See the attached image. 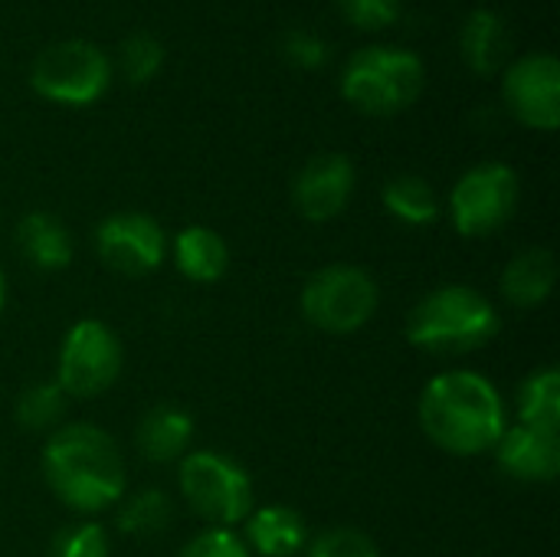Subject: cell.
<instances>
[{
	"label": "cell",
	"instance_id": "cell-24",
	"mask_svg": "<svg viewBox=\"0 0 560 557\" xmlns=\"http://www.w3.org/2000/svg\"><path fill=\"white\" fill-rule=\"evenodd\" d=\"M121 72L128 82H148L161 72V62H164V46L154 33H131L125 43H121Z\"/></svg>",
	"mask_w": 560,
	"mask_h": 557
},
{
	"label": "cell",
	"instance_id": "cell-14",
	"mask_svg": "<svg viewBox=\"0 0 560 557\" xmlns=\"http://www.w3.org/2000/svg\"><path fill=\"white\" fill-rule=\"evenodd\" d=\"M194 440V417L180 407L161 404L151 407L135 430V446L148 463H174L184 460Z\"/></svg>",
	"mask_w": 560,
	"mask_h": 557
},
{
	"label": "cell",
	"instance_id": "cell-9",
	"mask_svg": "<svg viewBox=\"0 0 560 557\" xmlns=\"http://www.w3.org/2000/svg\"><path fill=\"white\" fill-rule=\"evenodd\" d=\"M518 207V174L502 161H482L469 167L453 194H450V217L459 236L482 240L502 230Z\"/></svg>",
	"mask_w": 560,
	"mask_h": 557
},
{
	"label": "cell",
	"instance_id": "cell-17",
	"mask_svg": "<svg viewBox=\"0 0 560 557\" xmlns=\"http://www.w3.org/2000/svg\"><path fill=\"white\" fill-rule=\"evenodd\" d=\"M463 59L469 62L472 72L479 76H492L499 69H505L509 53H512V33L505 26V20L495 10H472L463 23Z\"/></svg>",
	"mask_w": 560,
	"mask_h": 557
},
{
	"label": "cell",
	"instance_id": "cell-1",
	"mask_svg": "<svg viewBox=\"0 0 560 557\" xmlns=\"http://www.w3.org/2000/svg\"><path fill=\"white\" fill-rule=\"evenodd\" d=\"M417 417L427 440L450 456L492 453L509 427L499 387L476 371H446L433 378L420 394Z\"/></svg>",
	"mask_w": 560,
	"mask_h": 557
},
{
	"label": "cell",
	"instance_id": "cell-10",
	"mask_svg": "<svg viewBox=\"0 0 560 557\" xmlns=\"http://www.w3.org/2000/svg\"><path fill=\"white\" fill-rule=\"evenodd\" d=\"M95 253L112 272L138 279V276H151L164 263L167 236L154 217L125 210V213H112L98 223Z\"/></svg>",
	"mask_w": 560,
	"mask_h": 557
},
{
	"label": "cell",
	"instance_id": "cell-22",
	"mask_svg": "<svg viewBox=\"0 0 560 557\" xmlns=\"http://www.w3.org/2000/svg\"><path fill=\"white\" fill-rule=\"evenodd\" d=\"M384 207L407 227H427L440 217V200L430 181L417 174H397L384 184Z\"/></svg>",
	"mask_w": 560,
	"mask_h": 557
},
{
	"label": "cell",
	"instance_id": "cell-25",
	"mask_svg": "<svg viewBox=\"0 0 560 557\" xmlns=\"http://www.w3.org/2000/svg\"><path fill=\"white\" fill-rule=\"evenodd\" d=\"M49 557H108V532L98 522H75L56 532Z\"/></svg>",
	"mask_w": 560,
	"mask_h": 557
},
{
	"label": "cell",
	"instance_id": "cell-4",
	"mask_svg": "<svg viewBox=\"0 0 560 557\" xmlns=\"http://www.w3.org/2000/svg\"><path fill=\"white\" fill-rule=\"evenodd\" d=\"M427 72L417 53L368 46L354 53L341 72V95L364 115H397L423 92Z\"/></svg>",
	"mask_w": 560,
	"mask_h": 557
},
{
	"label": "cell",
	"instance_id": "cell-3",
	"mask_svg": "<svg viewBox=\"0 0 560 557\" xmlns=\"http://www.w3.org/2000/svg\"><path fill=\"white\" fill-rule=\"evenodd\" d=\"M495 305L472 286H440L427 292L407 315V341L430 355H469L499 335Z\"/></svg>",
	"mask_w": 560,
	"mask_h": 557
},
{
	"label": "cell",
	"instance_id": "cell-12",
	"mask_svg": "<svg viewBox=\"0 0 560 557\" xmlns=\"http://www.w3.org/2000/svg\"><path fill=\"white\" fill-rule=\"evenodd\" d=\"M354 194V164L345 154H315L305 161V167L295 174L292 200L295 210L312 223L335 220Z\"/></svg>",
	"mask_w": 560,
	"mask_h": 557
},
{
	"label": "cell",
	"instance_id": "cell-2",
	"mask_svg": "<svg viewBox=\"0 0 560 557\" xmlns=\"http://www.w3.org/2000/svg\"><path fill=\"white\" fill-rule=\"evenodd\" d=\"M39 466L52 496L79 515L105 512L125 496V460L95 423H62L52 430Z\"/></svg>",
	"mask_w": 560,
	"mask_h": 557
},
{
	"label": "cell",
	"instance_id": "cell-20",
	"mask_svg": "<svg viewBox=\"0 0 560 557\" xmlns=\"http://www.w3.org/2000/svg\"><path fill=\"white\" fill-rule=\"evenodd\" d=\"M115 512V529L128 538H158L171 519H174V502L161 489H141L135 496H121Z\"/></svg>",
	"mask_w": 560,
	"mask_h": 557
},
{
	"label": "cell",
	"instance_id": "cell-18",
	"mask_svg": "<svg viewBox=\"0 0 560 557\" xmlns=\"http://www.w3.org/2000/svg\"><path fill=\"white\" fill-rule=\"evenodd\" d=\"M558 282V263L548 250H525L518 253L499 279L502 295L518 309H538L551 299Z\"/></svg>",
	"mask_w": 560,
	"mask_h": 557
},
{
	"label": "cell",
	"instance_id": "cell-26",
	"mask_svg": "<svg viewBox=\"0 0 560 557\" xmlns=\"http://www.w3.org/2000/svg\"><path fill=\"white\" fill-rule=\"evenodd\" d=\"M308 557H381V548L371 535L341 525L318 535L308 548Z\"/></svg>",
	"mask_w": 560,
	"mask_h": 557
},
{
	"label": "cell",
	"instance_id": "cell-11",
	"mask_svg": "<svg viewBox=\"0 0 560 557\" xmlns=\"http://www.w3.org/2000/svg\"><path fill=\"white\" fill-rule=\"evenodd\" d=\"M505 105L509 112L538 131L560 125V62L551 53H532L505 69Z\"/></svg>",
	"mask_w": 560,
	"mask_h": 557
},
{
	"label": "cell",
	"instance_id": "cell-6",
	"mask_svg": "<svg viewBox=\"0 0 560 557\" xmlns=\"http://www.w3.org/2000/svg\"><path fill=\"white\" fill-rule=\"evenodd\" d=\"M377 302H381V292H377L374 276L348 263L318 269L305 282L302 299H299L305 322L328 335H351L364 328L371 315L377 312Z\"/></svg>",
	"mask_w": 560,
	"mask_h": 557
},
{
	"label": "cell",
	"instance_id": "cell-19",
	"mask_svg": "<svg viewBox=\"0 0 560 557\" xmlns=\"http://www.w3.org/2000/svg\"><path fill=\"white\" fill-rule=\"evenodd\" d=\"M174 266L190 282H217L230 266L226 240L210 227H187L174 236Z\"/></svg>",
	"mask_w": 560,
	"mask_h": 557
},
{
	"label": "cell",
	"instance_id": "cell-30",
	"mask_svg": "<svg viewBox=\"0 0 560 557\" xmlns=\"http://www.w3.org/2000/svg\"><path fill=\"white\" fill-rule=\"evenodd\" d=\"M3 305H7V276L0 269V312H3Z\"/></svg>",
	"mask_w": 560,
	"mask_h": 557
},
{
	"label": "cell",
	"instance_id": "cell-27",
	"mask_svg": "<svg viewBox=\"0 0 560 557\" xmlns=\"http://www.w3.org/2000/svg\"><path fill=\"white\" fill-rule=\"evenodd\" d=\"M177 557H249V548L233 529H207L194 535Z\"/></svg>",
	"mask_w": 560,
	"mask_h": 557
},
{
	"label": "cell",
	"instance_id": "cell-7",
	"mask_svg": "<svg viewBox=\"0 0 560 557\" xmlns=\"http://www.w3.org/2000/svg\"><path fill=\"white\" fill-rule=\"evenodd\" d=\"M112 82L108 56L85 39L46 46L30 69V85L56 105H92Z\"/></svg>",
	"mask_w": 560,
	"mask_h": 557
},
{
	"label": "cell",
	"instance_id": "cell-16",
	"mask_svg": "<svg viewBox=\"0 0 560 557\" xmlns=\"http://www.w3.org/2000/svg\"><path fill=\"white\" fill-rule=\"evenodd\" d=\"M16 250L39 272H59L72 263V236L52 213H26L16 223Z\"/></svg>",
	"mask_w": 560,
	"mask_h": 557
},
{
	"label": "cell",
	"instance_id": "cell-5",
	"mask_svg": "<svg viewBox=\"0 0 560 557\" xmlns=\"http://www.w3.org/2000/svg\"><path fill=\"white\" fill-rule=\"evenodd\" d=\"M177 486L190 512H197L210 529L243 525L253 512V479L236 460L223 453H187L180 460Z\"/></svg>",
	"mask_w": 560,
	"mask_h": 557
},
{
	"label": "cell",
	"instance_id": "cell-23",
	"mask_svg": "<svg viewBox=\"0 0 560 557\" xmlns=\"http://www.w3.org/2000/svg\"><path fill=\"white\" fill-rule=\"evenodd\" d=\"M16 423L26 433H52L62 427L66 417V394L56 381H39L30 384L20 397H16Z\"/></svg>",
	"mask_w": 560,
	"mask_h": 557
},
{
	"label": "cell",
	"instance_id": "cell-8",
	"mask_svg": "<svg viewBox=\"0 0 560 557\" xmlns=\"http://www.w3.org/2000/svg\"><path fill=\"white\" fill-rule=\"evenodd\" d=\"M125 355L118 335L98 322V318H82L75 322L62 345H59V361H56V384L62 387L66 397H98L105 394L118 374H121Z\"/></svg>",
	"mask_w": 560,
	"mask_h": 557
},
{
	"label": "cell",
	"instance_id": "cell-13",
	"mask_svg": "<svg viewBox=\"0 0 560 557\" xmlns=\"http://www.w3.org/2000/svg\"><path fill=\"white\" fill-rule=\"evenodd\" d=\"M492 453L499 469L515 483L541 486V483H555V476L560 473V433H548L538 427H525V423L505 427Z\"/></svg>",
	"mask_w": 560,
	"mask_h": 557
},
{
	"label": "cell",
	"instance_id": "cell-28",
	"mask_svg": "<svg viewBox=\"0 0 560 557\" xmlns=\"http://www.w3.org/2000/svg\"><path fill=\"white\" fill-rule=\"evenodd\" d=\"M282 53L299 69H318L328 59V43L312 30H289L282 36Z\"/></svg>",
	"mask_w": 560,
	"mask_h": 557
},
{
	"label": "cell",
	"instance_id": "cell-15",
	"mask_svg": "<svg viewBox=\"0 0 560 557\" xmlns=\"http://www.w3.org/2000/svg\"><path fill=\"white\" fill-rule=\"evenodd\" d=\"M305 519L289 506H266L246 515V548L259 557H292L305 548Z\"/></svg>",
	"mask_w": 560,
	"mask_h": 557
},
{
	"label": "cell",
	"instance_id": "cell-21",
	"mask_svg": "<svg viewBox=\"0 0 560 557\" xmlns=\"http://www.w3.org/2000/svg\"><path fill=\"white\" fill-rule=\"evenodd\" d=\"M518 423L560 433V371L538 368L518 387Z\"/></svg>",
	"mask_w": 560,
	"mask_h": 557
},
{
	"label": "cell",
	"instance_id": "cell-29",
	"mask_svg": "<svg viewBox=\"0 0 560 557\" xmlns=\"http://www.w3.org/2000/svg\"><path fill=\"white\" fill-rule=\"evenodd\" d=\"M345 16L361 30H384L400 16L404 0H338Z\"/></svg>",
	"mask_w": 560,
	"mask_h": 557
}]
</instances>
